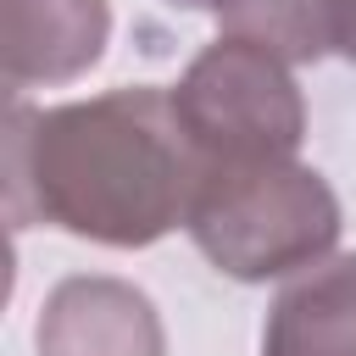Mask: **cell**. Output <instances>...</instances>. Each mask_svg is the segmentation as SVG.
Segmentation results:
<instances>
[{
	"label": "cell",
	"mask_w": 356,
	"mask_h": 356,
	"mask_svg": "<svg viewBox=\"0 0 356 356\" xmlns=\"http://www.w3.org/2000/svg\"><path fill=\"white\" fill-rule=\"evenodd\" d=\"M200 156L172 111V89L134 83L67 106H11L6 200L17 222H44L89 245L145 250L184 228Z\"/></svg>",
	"instance_id": "6da1fadb"
},
{
	"label": "cell",
	"mask_w": 356,
	"mask_h": 356,
	"mask_svg": "<svg viewBox=\"0 0 356 356\" xmlns=\"http://www.w3.org/2000/svg\"><path fill=\"white\" fill-rule=\"evenodd\" d=\"M184 228L217 273L239 284H267L323 267L339 245L345 217L317 167L278 156L200 167Z\"/></svg>",
	"instance_id": "7a4b0ae2"
},
{
	"label": "cell",
	"mask_w": 356,
	"mask_h": 356,
	"mask_svg": "<svg viewBox=\"0 0 356 356\" xmlns=\"http://www.w3.org/2000/svg\"><path fill=\"white\" fill-rule=\"evenodd\" d=\"M172 111L200 156L222 161H278L306 139V100L284 56L217 33L172 83Z\"/></svg>",
	"instance_id": "3957f363"
},
{
	"label": "cell",
	"mask_w": 356,
	"mask_h": 356,
	"mask_svg": "<svg viewBox=\"0 0 356 356\" xmlns=\"http://www.w3.org/2000/svg\"><path fill=\"white\" fill-rule=\"evenodd\" d=\"M39 356H167V328L156 300L111 273L61 278L33 323Z\"/></svg>",
	"instance_id": "277c9868"
},
{
	"label": "cell",
	"mask_w": 356,
	"mask_h": 356,
	"mask_svg": "<svg viewBox=\"0 0 356 356\" xmlns=\"http://www.w3.org/2000/svg\"><path fill=\"white\" fill-rule=\"evenodd\" d=\"M111 39L106 0H6V83L56 89L83 78Z\"/></svg>",
	"instance_id": "5b68a950"
},
{
	"label": "cell",
	"mask_w": 356,
	"mask_h": 356,
	"mask_svg": "<svg viewBox=\"0 0 356 356\" xmlns=\"http://www.w3.org/2000/svg\"><path fill=\"white\" fill-rule=\"evenodd\" d=\"M261 356H356V256H328L273 300Z\"/></svg>",
	"instance_id": "8992f818"
},
{
	"label": "cell",
	"mask_w": 356,
	"mask_h": 356,
	"mask_svg": "<svg viewBox=\"0 0 356 356\" xmlns=\"http://www.w3.org/2000/svg\"><path fill=\"white\" fill-rule=\"evenodd\" d=\"M206 11L228 39L261 44L289 67L328 56V0H211Z\"/></svg>",
	"instance_id": "52a82bcc"
},
{
	"label": "cell",
	"mask_w": 356,
	"mask_h": 356,
	"mask_svg": "<svg viewBox=\"0 0 356 356\" xmlns=\"http://www.w3.org/2000/svg\"><path fill=\"white\" fill-rule=\"evenodd\" d=\"M328 56L356 67V0H328Z\"/></svg>",
	"instance_id": "ba28073f"
},
{
	"label": "cell",
	"mask_w": 356,
	"mask_h": 356,
	"mask_svg": "<svg viewBox=\"0 0 356 356\" xmlns=\"http://www.w3.org/2000/svg\"><path fill=\"white\" fill-rule=\"evenodd\" d=\"M167 6H178V11H206L211 0H167Z\"/></svg>",
	"instance_id": "9c48e42d"
}]
</instances>
